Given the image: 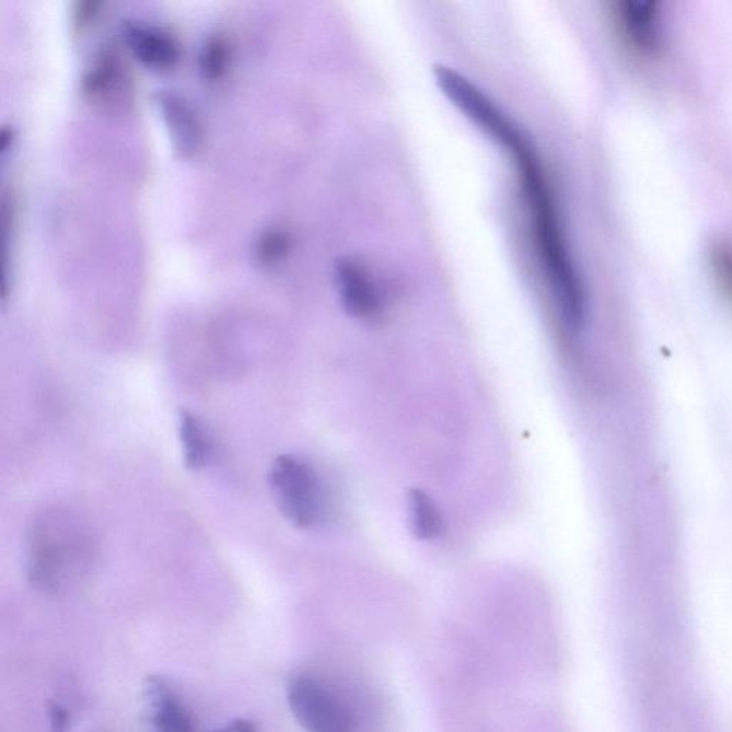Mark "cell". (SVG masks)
I'll list each match as a JSON object with an SVG mask.
<instances>
[{
    "label": "cell",
    "mask_w": 732,
    "mask_h": 732,
    "mask_svg": "<svg viewBox=\"0 0 732 732\" xmlns=\"http://www.w3.org/2000/svg\"><path fill=\"white\" fill-rule=\"evenodd\" d=\"M615 21L634 49L651 50L659 40V11L654 2H623L615 8Z\"/></svg>",
    "instance_id": "ba28073f"
},
{
    "label": "cell",
    "mask_w": 732,
    "mask_h": 732,
    "mask_svg": "<svg viewBox=\"0 0 732 732\" xmlns=\"http://www.w3.org/2000/svg\"><path fill=\"white\" fill-rule=\"evenodd\" d=\"M409 515L414 533L421 539H433L441 534L442 519L435 502L421 489H413L408 496Z\"/></svg>",
    "instance_id": "8fae6325"
},
{
    "label": "cell",
    "mask_w": 732,
    "mask_h": 732,
    "mask_svg": "<svg viewBox=\"0 0 732 732\" xmlns=\"http://www.w3.org/2000/svg\"><path fill=\"white\" fill-rule=\"evenodd\" d=\"M711 267L722 293L732 301V246L727 242L711 249Z\"/></svg>",
    "instance_id": "5bb4252c"
},
{
    "label": "cell",
    "mask_w": 732,
    "mask_h": 732,
    "mask_svg": "<svg viewBox=\"0 0 732 732\" xmlns=\"http://www.w3.org/2000/svg\"><path fill=\"white\" fill-rule=\"evenodd\" d=\"M214 732H258L254 722L248 720H236Z\"/></svg>",
    "instance_id": "e0dca14e"
},
{
    "label": "cell",
    "mask_w": 732,
    "mask_h": 732,
    "mask_svg": "<svg viewBox=\"0 0 732 732\" xmlns=\"http://www.w3.org/2000/svg\"><path fill=\"white\" fill-rule=\"evenodd\" d=\"M97 8L100 3L95 2H85L79 3L77 11H74V16H77V25H88L93 19L97 15Z\"/></svg>",
    "instance_id": "2e32d148"
},
{
    "label": "cell",
    "mask_w": 732,
    "mask_h": 732,
    "mask_svg": "<svg viewBox=\"0 0 732 732\" xmlns=\"http://www.w3.org/2000/svg\"><path fill=\"white\" fill-rule=\"evenodd\" d=\"M50 727L53 732H68L69 714L67 708L55 704L50 712Z\"/></svg>",
    "instance_id": "9a60e30c"
},
{
    "label": "cell",
    "mask_w": 732,
    "mask_h": 732,
    "mask_svg": "<svg viewBox=\"0 0 732 732\" xmlns=\"http://www.w3.org/2000/svg\"><path fill=\"white\" fill-rule=\"evenodd\" d=\"M158 106H160L176 148L184 155H193L197 152L202 143L204 129L194 107L175 93L167 92L158 95Z\"/></svg>",
    "instance_id": "52a82bcc"
},
{
    "label": "cell",
    "mask_w": 732,
    "mask_h": 732,
    "mask_svg": "<svg viewBox=\"0 0 732 732\" xmlns=\"http://www.w3.org/2000/svg\"><path fill=\"white\" fill-rule=\"evenodd\" d=\"M291 249V237L282 230H268L260 235L256 245V258L263 265H275L286 258Z\"/></svg>",
    "instance_id": "4fadbf2b"
},
{
    "label": "cell",
    "mask_w": 732,
    "mask_h": 732,
    "mask_svg": "<svg viewBox=\"0 0 732 732\" xmlns=\"http://www.w3.org/2000/svg\"><path fill=\"white\" fill-rule=\"evenodd\" d=\"M489 139L514 160L541 267L563 319L571 328H580L585 318V291L568 246L551 181L535 148L514 120H503Z\"/></svg>",
    "instance_id": "6da1fadb"
},
{
    "label": "cell",
    "mask_w": 732,
    "mask_h": 732,
    "mask_svg": "<svg viewBox=\"0 0 732 732\" xmlns=\"http://www.w3.org/2000/svg\"><path fill=\"white\" fill-rule=\"evenodd\" d=\"M179 440L185 465L198 470L207 466L212 456V438L202 419L189 411L179 414Z\"/></svg>",
    "instance_id": "30bf717a"
},
{
    "label": "cell",
    "mask_w": 732,
    "mask_h": 732,
    "mask_svg": "<svg viewBox=\"0 0 732 732\" xmlns=\"http://www.w3.org/2000/svg\"><path fill=\"white\" fill-rule=\"evenodd\" d=\"M231 48L223 36L209 37L205 44L202 54H200V72L209 81H219L225 77L228 67H230Z\"/></svg>",
    "instance_id": "7c38bea8"
},
{
    "label": "cell",
    "mask_w": 732,
    "mask_h": 732,
    "mask_svg": "<svg viewBox=\"0 0 732 732\" xmlns=\"http://www.w3.org/2000/svg\"><path fill=\"white\" fill-rule=\"evenodd\" d=\"M289 707L306 732H352L351 714L318 679L300 675L288 687Z\"/></svg>",
    "instance_id": "277c9868"
},
{
    "label": "cell",
    "mask_w": 732,
    "mask_h": 732,
    "mask_svg": "<svg viewBox=\"0 0 732 732\" xmlns=\"http://www.w3.org/2000/svg\"><path fill=\"white\" fill-rule=\"evenodd\" d=\"M97 541L85 516L54 508L34 521L27 536V577L37 590L59 592L95 566Z\"/></svg>",
    "instance_id": "7a4b0ae2"
},
{
    "label": "cell",
    "mask_w": 732,
    "mask_h": 732,
    "mask_svg": "<svg viewBox=\"0 0 732 732\" xmlns=\"http://www.w3.org/2000/svg\"><path fill=\"white\" fill-rule=\"evenodd\" d=\"M345 310L358 318H371L380 310V298L365 267L352 258L340 259L335 268Z\"/></svg>",
    "instance_id": "8992f818"
},
{
    "label": "cell",
    "mask_w": 732,
    "mask_h": 732,
    "mask_svg": "<svg viewBox=\"0 0 732 732\" xmlns=\"http://www.w3.org/2000/svg\"><path fill=\"white\" fill-rule=\"evenodd\" d=\"M269 483L283 516L298 528H312L324 516V492L315 469L304 460L281 455L269 470Z\"/></svg>",
    "instance_id": "3957f363"
},
{
    "label": "cell",
    "mask_w": 732,
    "mask_h": 732,
    "mask_svg": "<svg viewBox=\"0 0 732 732\" xmlns=\"http://www.w3.org/2000/svg\"><path fill=\"white\" fill-rule=\"evenodd\" d=\"M123 36L135 58L152 71L166 72L178 67L182 59L181 44L162 27L125 22Z\"/></svg>",
    "instance_id": "5b68a950"
},
{
    "label": "cell",
    "mask_w": 732,
    "mask_h": 732,
    "mask_svg": "<svg viewBox=\"0 0 732 732\" xmlns=\"http://www.w3.org/2000/svg\"><path fill=\"white\" fill-rule=\"evenodd\" d=\"M144 689H147L148 701L151 704L153 732H195L188 712L162 679H148Z\"/></svg>",
    "instance_id": "9c48e42d"
}]
</instances>
